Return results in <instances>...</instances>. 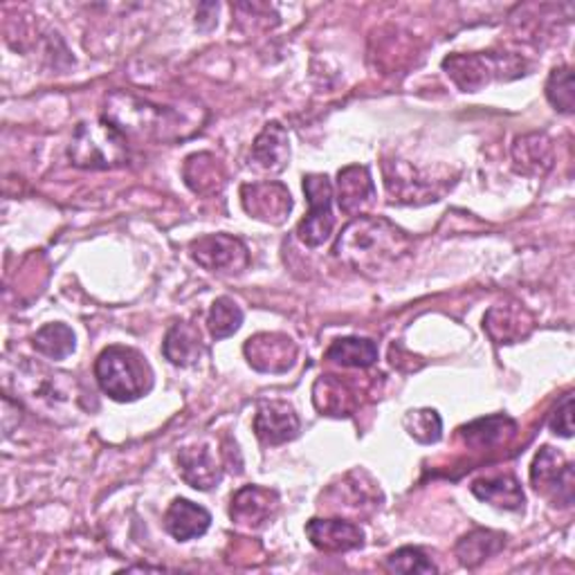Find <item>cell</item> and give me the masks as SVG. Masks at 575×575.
Segmentation results:
<instances>
[{
  "label": "cell",
  "mask_w": 575,
  "mask_h": 575,
  "mask_svg": "<svg viewBox=\"0 0 575 575\" xmlns=\"http://www.w3.org/2000/svg\"><path fill=\"white\" fill-rule=\"evenodd\" d=\"M95 377L106 396L117 403H134L153 387V371L145 355L129 347H108L95 362Z\"/></svg>",
  "instance_id": "3957f363"
},
{
  "label": "cell",
  "mask_w": 575,
  "mask_h": 575,
  "mask_svg": "<svg viewBox=\"0 0 575 575\" xmlns=\"http://www.w3.org/2000/svg\"><path fill=\"white\" fill-rule=\"evenodd\" d=\"M327 360L347 369H366L375 364L377 347L366 338H342L329 347Z\"/></svg>",
  "instance_id": "484cf974"
},
{
  "label": "cell",
  "mask_w": 575,
  "mask_h": 575,
  "mask_svg": "<svg viewBox=\"0 0 575 575\" xmlns=\"http://www.w3.org/2000/svg\"><path fill=\"white\" fill-rule=\"evenodd\" d=\"M243 210L257 221L281 225L292 212V196L281 182H252L241 189Z\"/></svg>",
  "instance_id": "9c48e42d"
},
{
  "label": "cell",
  "mask_w": 575,
  "mask_h": 575,
  "mask_svg": "<svg viewBox=\"0 0 575 575\" xmlns=\"http://www.w3.org/2000/svg\"><path fill=\"white\" fill-rule=\"evenodd\" d=\"M472 494L486 503H492L503 510H522L526 503L524 490L513 475H497L477 479L472 483Z\"/></svg>",
  "instance_id": "44dd1931"
},
{
  "label": "cell",
  "mask_w": 575,
  "mask_h": 575,
  "mask_svg": "<svg viewBox=\"0 0 575 575\" xmlns=\"http://www.w3.org/2000/svg\"><path fill=\"white\" fill-rule=\"evenodd\" d=\"M182 175H184L187 187L194 191V194H201V196L219 194V191L225 184L223 169H221L219 160L210 153L189 156L184 167H182Z\"/></svg>",
  "instance_id": "603a6c76"
},
{
  "label": "cell",
  "mask_w": 575,
  "mask_h": 575,
  "mask_svg": "<svg viewBox=\"0 0 575 575\" xmlns=\"http://www.w3.org/2000/svg\"><path fill=\"white\" fill-rule=\"evenodd\" d=\"M299 416L292 405L284 401H266L259 405L257 416H254V432L266 445H281L299 434Z\"/></svg>",
  "instance_id": "7c38bea8"
},
{
  "label": "cell",
  "mask_w": 575,
  "mask_h": 575,
  "mask_svg": "<svg viewBox=\"0 0 575 575\" xmlns=\"http://www.w3.org/2000/svg\"><path fill=\"white\" fill-rule=\"evenodd\" d=\"M191 259L216 275H241L249 266V249L230 234H207L189 245Z\"/></svg>",
  "instance_id": "52a82bcc"
},
{
  "label": "cell",
  "mask_w": 575,
  "mask_h": 575,
  "mask_svg": "<svg viewBox=\"0 0 575 575\" xmlns=\"http://www.w3.org/2000/svg\"><path fill=\"white\" fill-rule=\"evenodd\" d=\"M447 73L464 93H477L492 82H508L524 75V58L513 54H452L443 61Z\"/></svg>",
  "instance_id": "5b68a950"
},
{
  "label": "cell",
  "mask_w": 575,
  "mask_h": 575,
  "mask_svg": "<svg viewBox=\"0 0 575 575\" xmlns=\"http://www.w3.org/2000/svg\"><path fill=\"white\" fill-rule=\"evenodd\" d=\"M549 427L564 436V438H571L573 436V394H564V398L557 403L555 412L551 414V420H549Z\"/></svg>",
  "instance_id": "1f68e13d"
},
{
  "label": "cell",
  "mask_w": 575,
  "mask_h": 575,
  "mask_svg": "<svg viewBox=\"0 0 575 575\" xmlns=\"http://www.w3.org/2000/svg\"><path fill=\"white\" fill-rule=\"evenodd\" d=\"M164 358L175 364V366H191L196 364L203 353H205V344L201 338V331L189 324V322H178L169 329L167 338H164Z\"/></svg>",
  "instance_id": "d6986e66"
},
{
  "label": "cell",
  "mask_w": 575,
  "mask_h": 575,
  "mask_svg": "<svg viewBox=\"0 0 575 575\" xmlns=\"http://www.w3.org/2000/svg\"><path fill=\"white\" fill-rule=\"evenodd\" d=\"M310 544L324 553H347L364 544V533L344 520H310L306 526Z\"/></svg>",
  "instance_id": "5bb4252c"
},
{
  "label": "cell",
  "mask_w": 575,
  "mask_h": 575,
  "mask_svg": "<svg viewBox=\"0 0 575 575\" xmlns=\"http://www.w3.org/2000/svg\"><path fill=\"white\" fill-rule=\"evenodd\" d=\"M403 425H405L407 434L423 445L436 443L443 432V420L434 409H412V412H407Z\"/></svg>",
  "instance_id": "f1b7e54d"
},
{
  "label": "cell",
  "mask_w": 575,
  "mask_h": 575,
  "mask_svg": "<svg viewBox=\"0 0 575 575\" xmlns=\"http://www.w3.org/2000/svg\"><path fill=\"white\" fill-rule=\"evenodd\" d=\"M68 156L79 169H117L129 160L126 138L104 117L99 121H84L77 126Z\"/></svg>",
  "instance_id": "277c9868"
},
{
  "label": "cell",
  "mask_w": 575,
  "mask_h": 575,
  "mask_svg": "<svg viewBox=\"0 0 575 575\" xmlns=\"http://www.w3.org/2000/svg\"><path fill=\"white\" fill-rule=\"evenodd\" d=\"M243 353L262 373H288L297 362V344L284 333H259L245 342Z\"/></svg>",
  "instance_id": "30bf717a"
},
{
  "label": "cell",
  "mask_w": 575,
  "mask_h": 575,
  "mask_svg": "<svg viewBox=\"0 0 575 575\" xmlns=\"http://www.w3.org/2000/svg\"><path fill=\"white\" fill-rule=\"evenodd\" d=\"M32 344L41 355H45L50 360H66L68 355L75 353L77 338L71 327L56 322V324H45L43 329H39L36 336L32 338Z\"/></svg>",
  "instance_id": "4316f807"
},
{
  "label": "cell",
  "mask_w": 575,
  "mask_h": 575,
  "mask_svg": "<svg viewBox=\"0 0 575 575\" xmlns=\"http://www.w3.org/2000/svg\"><path fill=\"white\" fill-rule=\"evenodd\" d=\"M409 247L407 234L387 219L358 216L336 243V257L362 275H377L396 264Z\"/></svg>",
  "instance_id": "6da1fadb"
},
{
  "label": "cell",
  "mask_w": 575,
  "mask_h": 575,
  "mask_svg": "<svg viewBox=\"0 0 575 575\" xmlns=\"http://www.w3.org/2000/svg\"><path fill=\"white\" fill-rule=\"evenodd\" d=\"M387 571L392 573H420V575H427V573H436V566L432 564V560L416 546H403L398 549L396 553H392L385 562Z\"/></svg>",
  "instance_id": "4dcf8cb0"
},
{
  "label": "cell",
  "mask_w": 575,
  "mask_h": 575,
  "mask_svg": "<svg viewBox=\"0 0 575 575\" xmlns=\"http://www.w3.org/2000/svg\"><path fill=\"white\" fill-rule=\"evenodd\" d=\"M375 201V182L362 164H351L338 173V205L344 214L355 216L369 210Z\"/></svg>",
  "instance_id": "9a60e30c"
},
{
  "label": "cell",
  "mask_w": 575,
  "mask_h": 575,
  "mask_svg": "<svg viewBox=\"0 0 575 575\" xmlns=\"http://www.w3.org/2000/svg\"><path fill=\"white\" fill-rule=\"evenodd\" d=\"M503 544H505V537L501 533L488 531V529H475L472 533L464 535L457 542V557L464 566L477 568L488 557L497 555L503 549Z\"/></svg>",
  "instance_id": "d4e9b609"
},
{
  "label": "cell",
  "mask_w": 575,
  "mask_h": 575,
  "mask_svg": "<svg viewBox=\"0 0 575 575\" xmlns=\"http://www.w3.org/2000/svg\"><path fill=\"white\" fill-rule=\"evenodd\" d=\"M531 483L553 503H573V466L549 445L542 447L531 466Z\"/></svg>",
  "instance_id": "ba28073f"
},
{
  "label": "cell",
  "mask_w": 575,
  "mask_h": 575,
  "mask_svg": "<svg viewBox=\"0 0 575 575\" xmlns=\"http://www.w3.org/2000/svg\"><path fill=\"white\" fill-rule=\"evenodd\" d=\"M277 508H279V497L275 490L262 486H243L232 497L230 518L238 526L257 529L277 513Z\"/></svg>",
  "instance_id": "8fae6325"
},
{
  "label": "cell",
  "mask_w": 575,
  "mask_h": 575,
  "mask_svg": "<svg viewBox=\"0 0 575 575\" xmlns=\"http://www.w3.org/2000/svg\"><path fill=\"white\" fill-rule=\"evenodd\" d=\"M104 119L110 121L126 140H169L178 136L180 126V119L171 108L156 106L126 90H117L106 99Z\"/></svg>",
  "instance_id": "7a4b0ae2"
},
{
  "label": "cell",
  "mask_w": 575,
  "mask_h": 575,
  "mask_svg": "<svg viewBox=\"0 0 575 575\" xmlns=\"http://www.w3.org/2000/svg\"><path fill=\"white\" fill-rule=\"evenodd\" d=\"M304 194L310 205L306 219L297 227V236L308 247L324 245L336 230L333 184L324 173H308L304 178Z\"/></svg>",
  "instance_id": "8992f818"
},
{
  "label": "cell",
  "mask_w": 575,
  "mask_h": 575,
  "mask_svg": "<svg viewBox=\"0 0 575 575\" xmlns=\"http://www.w3.org/2000/svg\"><path fill=\"white\" fill-rule=\"evenodd\" d=\"M483 329L497 344H515L531 336L533 317L520 304H501L486 312Z\"/></svg>",
  "instance_id": "4fadbf2b"
},
{
  "label": "cell",
  "mask_w": 575,
  "mask_h": 575,
  "mask_svg": "<svg viewBox=\"0 0 575 575\" xmlns=\"http://www.w3.org/2000/svg\"><path fill=\"white\" fill-rule=\"evenodd\" d=\"M546 97L551 106L560 113H573L575 95H573V73L571 68H555L546 82Z\"/></svg>",
  "instance_id": "f546056e"
},
{
  "label": "cell",
  "mask_w": 575,
  "mask_h": 575,
  "mask_svg": "<svg viewBox=\"0 0 575 575\" xmlns=\"http://www.w3.org/2000/svg\"><path fill=\"white\" fill-rule=\"evenodd\" d=\"M290 160V138L279 121L268 124L252 145V162H257L264 171L279 173Z\"/></svg>",
  "instance_id": "ac0fdd59"
},
{
  "label": "cell",
  "mask_w": 575,
  "mask_h": 575,
  "mask_svg": "<svg viewBox=\"0 0 575 575\" xmlns=\"http://www.w3.org/2000/svg\"><path fill=\"white\" fill-rule=\"evenodd\" d=\"M178 470L180 477L196 490H212L216 483H221V466L216 464V457L207 445H191L180 450L178 455Z\"/></svg>",
  "instance_id": "e0dca14e"
},
{
  "label": "cell",
  "mask_w": 575,
  "mask_h": 575,
  "mask_svg": "<svg viewBox=\"0 0 575 575\" xmlns=\"http://www.w3.org/2000/svg\"><path fill=\"white\" fill-rule=\"evenodd\" d=\"M312 403L327 416H351L355 409V394L338 375H322L315 382Z\"/></svg>",
  "instance_id": "7402d4cb"
},
{
  "label": "cell",
  "mask_w": 575,
  "mask_h": 575,
  "mask_svg": "<svg viewBox=\"0 0 575 575\" xmlns=\"http://www.w3.org/2000/svg\"><path fill=\"white\" fill-rule=\"evenodd\" d=\"M513 162L522 175H544L553 167V142L544 134L522 136L513 145Z\"/></svg>",
  "instance_id": "ffe728a7"
},
{
  "label": "cell",
  "mask_w": 575,
  "mask_h": 575,
  "mask_svg": "<svg viewBox=\"0 0 575 575\" xmlns=\"http://www.w3.org/2000/svg\"><path fill=\"white\" fill-rule=\"evenodd\" d=\"M212 515L207 510L189 499H173L164 513V529L178 542L203 537L210 531Z\"/></svg>",
  "instance_id": "2e32d148"
},
{
  "label": "cell",
  "mask_w": 575,
  "mask_h": 575,
  "mask_svg": "<svg viewBox=\"0 0 575 575\" xmlns=\"http://www.w3.org/2000/svg\"><path fill=\"white\" fill-rule=\"evenodd\" d=\"M243 324V310L230 297H219L207 315V329L214 340H225L234 336Z\"/></svg>",
  "instance_id": "83f0119b"
},
{
  "label": "cell",
  "mask_w": 575,
  "mask_h": 575,
  "mask_svg": "<svg viewBox=\"0 0 575 575\" xmlns=\"http://www.w3.org/2000/svg\"><path fill=\"white\" fill-rule=\"evenodd\" d=\"M518 425L513 418L508 416H488V418H479L466 427H461V438L466 440V445L477 447V450H488V447H494L503 440H508L510 436H515Z\"/></svg>",
  "instance_id": "cb8c5ba5"
}]
</instances>
